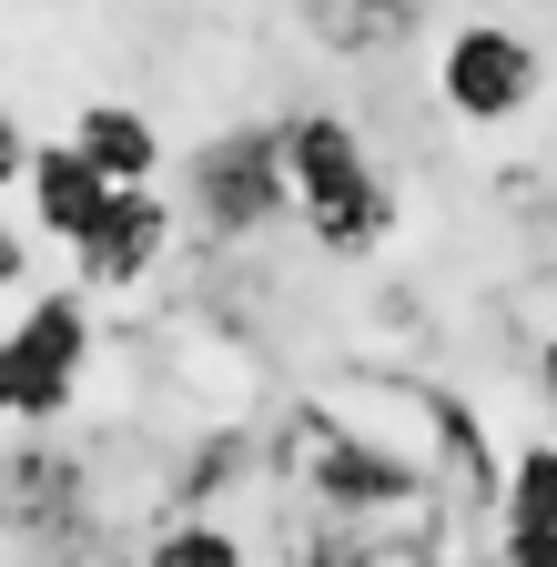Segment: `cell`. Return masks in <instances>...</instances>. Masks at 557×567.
Here are the masks:
<instances>
[{
  "label": "cell",
  "instance_id": "cell-1",
  "mask_svg": "<svg viewBox=\"0 0 557 567\" xmlns=\"http://www.w3.org/2000/svg\"><path fill=\"white\" fill-rule=\"evenodd\" d=\"M285 173H295V213L324 254H375L395 234V193L365 153V132L344 112H295L285 122Z\"/></svg>",
  "mask_w": 557,
  "mask_h": 567
},
{
  "label": "cell",
  "instance_id": "cell-2",
  "mask_svg": "<svg viewBox=\"0 0 557 567\" xmlns=\"http://www.w3.org/2000/svg\"><path fill=\"white\" fill-rule=\"evenodd\" d=\"M183 193H193V224L214 234V244H254L264 224H285V213H295L285 122H234V132H214L183 163Z\"/></svg>",
  "mask_w": 557,
  "mask_h": 567
},
{
  "label": "cell",
  "instance_id": "cell-3",
  "mask_svg": "<svg viewBox=\"0 0 557 567\" xmlns=\"http://www.w3.org/2000/svg\"><path fill=\"white\" fill-rule=\"evenodd\" d=\"M82 375H92V305L82 295L21 305V324L0 334V425H21V436L31 425H61Z\"/></svg>",
  "mask_w": 557,
  "mask_h": 567
},
{
  "label": "cell",
  "instance_id": "cell-4",
  "mask_svg": "<svg viewBox=\"0 0 557 567\" xmlns=\"http://www.w3.org/2000/svg\"><path fill=\"white\" fill-rule=\"evenodd\" d=\"M537 82H547V61H537V41L507 31V21H456L446 51H436V102H446L456 122H476V132L517 122V112L537 102Z\"/></svg>",
  "mask_w": 557,
  "mask_h": 567
},
{
  "label": "cell",
  "instance_id": "cell-5",
  "mask_svg": "<svg viewBox=\"0 0 557 567\" xmlns=\"http://www.w3.org/2000/svg\"><path fill=\"white\" fill-rule=\"evenodd\" d=\"M173 254V213H163V193L153 183H122L102 213H92V234L72 244V264H82V284H102V295H122V284H143L153 264Z\"/></svg>",
  "mask_w": 557,
  "mask_h": 567
},
{
  "label": "cell",
  "instance_id": "cell-6",
  "mask_svg": "<svg viewBox=\"0 0 557 567\" xmlns=\"http://www.w3.org/2000/svg\"><path fill=\"white\" fill-rule=\"evenodd\" d=\"M21 193H31V234H51V244H82V234H92V213H102L122 183H112V173L82 153L72 132H61V142H31V183H21Z\"/></svg>",
  "mask_w": 557,
  "mask_h": 567
},
{
  "label": "cell",
  "instance_id": "cell-7",
  "mask_svg": "<svg viewBox=\"0 0 557 567\" xmlns=\"http://www.w3.org/2000/svg\"><path fill=\"white\" fill-rule=\"evenodd\" d=\"M82 517V466L72 456H11V466H0V527H11V537H61V527H72Z\"/></svg>",
  "mask_w": 557,
  "mask_h": 567
},
{
  "label": "cell",
  "instance_id": "cell-8",
  "mask_svg": "<svg viewBox=\"0 0 557 567\" xmlns=\"http://www.w3.org/2000/svg\"><path fill=\"white\" fill-rule=\"evenodd\" d=\"M72 142H82L112 183H153L163 173V132H153V112H132V102H92L72 122Z\"/></svg>",
  "mask_w": 557,
  "mask_h": 567
},
{
  "label": "cell",
  "instance_id": "cell-9",
  "mask_svg": "<svg viewBox=\"0 0 557 567\" xmlns=\"http://www.w3.org/2000/svg\"><path fill=\"white\" fill-rule=\"evenodd\" d=\"M497 527H557V446H517L497 476Z\"/></svg>",
  "mask_w": 557,
  "mask_h": 567
},
{
  "label": "cell",
  "instance_id": "cell-10",
  "mask_svg": "<svg viewBox=\"0 0 557 567\" xmlns=\"http://www.w3.org/2000/svg\"><path fill=\"white\" fill-rule=\"evenodd\" d=\"M143 567H254V557H244V537L214 527V517H173V527H153Z\"/></svg>",
  "mask_w": 557,
  "mask_h": 567
},
{
  "label": "cell",
  "instance_id": "cell-11",
  "mask_svg": "<svg viewBox=\"0 0 557 567\" xmlns=\"http://www.w3.org/2000/svg\"><path fill=\"white\" fill-rule=\"evenodd\" d=\"M486 567H557V527H497V557Z\"/></svg>",
  "mask_w": 557,
  "mask_h": 567
},
{
  "label": "cell",
  "instance_id": "cell-12",
  "mask_svg": "<svg viewBox=\"0 0 557 567\" xmlns=\"http://www.w3.org/2000/svg\"><path fill=\"white\" fill-rule=\"evenodd\" d=\"M21 284H31V234L0 213V295H21Z\"/></svg>",
  "mask_w": 557,
  "mask_h": 567
},
{
  "label": "cell",
  "instance_id": "cell-13",
  "mask_svg": "<svg viewBox=\"0 0 557 567\" xmlns=\"http://www.w3.org/2000/svg\"><path fill=\"white\" fill-rule=\"evenodd\" d=\"M31 183V142H21V122L0 112V193H21Z\"/></svg>",
  "mask_w": 557,
  "mask_h": 567
},
{
  "label": "cell",
  "instance_id": "cell-14",
  "mask_svg": "<svg viewBox=\"0 0 557 567\" xmlns=\"http://www.w3.org/2000/svg\"><path fill=\"white\" fill-rule=\"evenodd\" d=\"M537 385H547V405H557V334L537 344Z\"/></svg>",
  "mask_w": 557,
  "mask_h": 567
}]
</instances>
